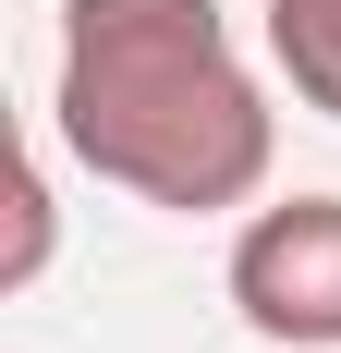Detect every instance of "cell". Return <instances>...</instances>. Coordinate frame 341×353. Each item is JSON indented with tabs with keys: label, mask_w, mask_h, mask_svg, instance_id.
<instances>
[{
	"label": "cell",
	"mask_w": 341,
	"mask_h": 353,
	"mask_svg": "<svg viewBox=\"0 0 341 353\" xmlns=\"http://www.w3.org/2000/svg\"><path fill=\"white\" fill-rule=\"evenodd\" d=\"M61 146L170 219L269 183V98L232 61L220 0H61Z\"/></svg>",
	"instance_id": "obj_1"
},
{
	"label": "cell",
	"mask_w": 341,
	"mask_h": 353,
	"mask_svg": "<svg viewBox=\"0 0 341 353\" xmlns=\"http://www.w3.org/2000/svg\"><path fill=\"white\" fill-rule=\"evenodd\" d=\"M232 305L256 341L329 353L341 341V195H293V208H256L232 244Z\"/></svg>",
	"instance_id": "obj_2"
},
{
	"label": "cell",
	"mask_w": 341,
	"mask_h": 353,
	"mask_svg": "<svg viewBox=\"0 0 341 353\" xmlns=\"http://www.w3.org/2000/svg\"><path fill=\"white\" fill-rule=\"evenodd\" d=\"M269 61L293 73V98L341 122V0H269Z\"/></svg>",
	"instance_id": "obj_3"
},
{
	"label": "cell",
	"mask_w": 341,
	"mask_h": 353,
	"mask_svg": "<svg viewBox=\"0 0 341 353\" xmlns=\"http://www.w3.org/2000/svg\"><path fill=\"white\" fill-rule=\"evenodd\" d=\"M12 208H25V219H12V256H0V281H37V256H49V183H12Z\"/></svg>",
	"instance_id": "obj_4"
}]
</instances>
